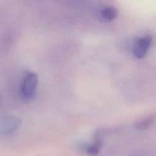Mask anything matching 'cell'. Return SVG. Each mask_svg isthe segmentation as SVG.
<instances>
[{
    "mask_svg": "<svg viewBox=\"0 0 156 156\" xmlns=\"http://www.w3.org/2000/svg\"><path fill=\"white\" fill-rule=\"evenodd\" d=\"M21 120L15 116H5L0 119V135L9 136L21 126Z\"/></svg>",
    "mask_w": 156,
    "mask_h": 156,
    "instance_id": "6da1fadb",
    "label": "cell"
},
{
    "mask_svg": "<svg viewBox=\"0 0 156 156\" xmlns=\"http://www.w3.org/2000/svg\"><path fill=\"white\" fill-rule=\"evenodd\" d=\"M38 78L37 74L28 73L25 75L21 85V91L23 96L27 98L34 97L37 86Z\"/></svg>",
    "mask_w": 156,
    "mask_h": 156,
    "instance_id": "7a4b0ae2",
    "label": "cell"
},
{
    "mask_svg": "<svg viewBox=\"0 0 156 156\" xmlns=\"http://www.w3.org/2000/svg\"><path fill=\"white\" fill-rule=\"evenodd\" d=\"M152 43V37L149 35L139 39L133 49V54L138 59L145 57Z\"/></svg>",
    "mask_w": 156,
    "mask_h": 156,
    "instance_id": "3957f363",
    "label": "cell"
},
{
    "mask_svg": "<svg viewBox=\"0 0 156 156\" xmlns=\"http://www.w3.org/2000/svg\"><path fill=\"white\" fill-rule=\"evenodd\" d=\"M156 120L155 114H150V115L145 117L144 118L141 119L136 123V127L140 130H145L147 129L151 125L153 124Z\"/></svg>",
    "mask_w": 156,
    "mask_h": 156,
    "instance_id": "277c9868",
    "label": "cell"
},
{
    "mask_svg": "<svg viewBox=\"0 0 156 156\" xmlns=\"http://www.w3.org/2000/svg\"><path fill=\"white\" fill-rule=\"evenodd\" d=\"M117 15H118L117 10L112 6H108L101 11V17L105 21L108 22L114 21L117 17Z\"/></svg>",
    "mask_w": 156,
    "mask_h": 156,
    "instance_id": "5b68a950",
    "label": "cell"
},
{
    "mask_svg": "<svg viewBox=\"0 0 156 156\" xmlns=\"http://www.w3.org/2000/svg\"><path fill=\"white\" fill-rule=\"evenodd\" d=\"M102 147V142L101 140V139L99 137H98L97 139H95V140L94 141V143L91 145H89L86 147V151L87 153L90 155L95 156L99 153V152L101 151Z\"/></svg>",
    "mask_w": 156,
    "mask_h": 156,
    "instance_id": "8992f818",
    "label": "cell"
}]
</instances>
